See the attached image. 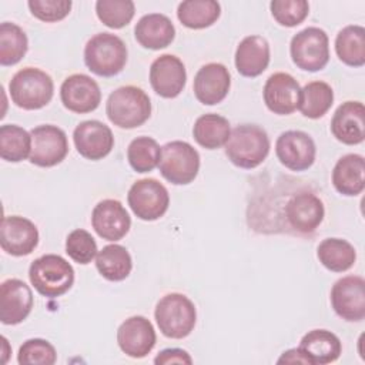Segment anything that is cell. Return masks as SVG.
<instances>
[{"label":"cell","mask_w":365,"mask_h":365,"mask_svg":"<svg viewBox=\"0 0 365 365\" xmlns=\"http://www.w3.org/2000/svg\"><path fill=\"white\" fill-rule=\"evenodd\" d=\"M269 153V138L267 131L255 124H241L231 131L225 144L228 160L245 170H251L264 163Z\"/></svg>","instance_id":"1"},{"label":"cell","mask_w":365,"mask_h":365,"mask_svg":"<svg viewBox=\"0 0 365 365\" xmlns=\"http://www.w3.org/2000/svg\"><path fill=\"white\" fill-rule=\"evenodd\" d=\"M106 113L114 125L120 128H135L150 118L151 101L143 88L123 86L108 96Z\"/></svg>","instance_id":"2"},{"label":"cell","mask_w":365,"mask_h":365,"mask_svg":"<svg viewBox=\"0 0 365 365\" xmlns=\"http://www.w3.org/2000/svg\"><path fill=\"white\" fill-rule=\"evenodd\" d=\"M29 278L40 295L56 298L71 288L74 282V269L63 257L46 254L31 262Z\"/></svg>","instance_id":"3"},{"label":"cell","mask_w":365,"mask_h":365,"mask_svg":"<svg viewBox=\"0 0 365 365\" xmlns=\"http://www.w3.org/2000/svg\"><path fill=\"white\" fill-rule=\"evenodd\" d=\"M9 93L17 107L40 110L53 98L54 84L46 71L36 67H24L11 77Z\"/></svg>","instance_id":"4"},{"label":"cell","mask_w":365,"mask_h":365,"mask_svg":"<svg viewBox=\"0 0 365 365\" xmlns=\"http://www.w3.org/2000/svg\"><path fill=\"white\" fill-rule=\"evenodd\" d=\"M84 63L91 73L113 77L125 67L127 46L115 34L98 33L84 47Z\"/></svg>","instance_id":"5"},{"label":"cell","mask_w":365,"mask_h":365,"mask_svg":"<svg viewBox=\"0 0 365 365\" xmlns=\"http://www.w3.org/2000/svg\"><path fill=\"white\" fill-rule=\"evenodd\" d=\"M154 317L164 336L181 339L188 336L194 329L197 311L190 298L178 292H171L157 302Z\"/></svg>","instance_id":"6"},{"label":"cell","mask_w":365,"mask_h":365,"mask_svg":"<svg viewBox=\"0 0 365 365\" xmlns=\"http://www.w3.org/2000/svg\"><path fill=\"white\" fill-rule=\"evenodd\" d=\"M294 64L305 71H319L329 60L328 34L319 27H307L298 31L289 44Z\"/></svg>","instance_id":"7"},{"label":"cell","mask_w":365,"mask_h":365,"mask_svg":"<svg viewBox=\"0 0 365 365\" xmlns=\"http://www.w3.org/2000/svg\"><path fill=\"white\" fill-rule=\"evenodd\" d=\"M161 175L175 185H185L194 181L200 170L198 151L185 141H170L161 147Z\"/></svg>","instance_id":"8"},{"label":"cell","mask_w":365,"mask_h":365,"mask_svg":"<svg viewBox=\"0 0 365 365\" xmlns=\"http://www.w3.org/2000/svg\"><path fill=\"white\" fill-rule=\"evenodd\" d=\"M127 201L140 220L154 221L168 210L170 195L167 188L155 178H143L131 185Z\"/></svg>","instance_id":"9"},{"label":"cell","mask_w":365,"mask_h":365,"mask_svg":"<svg viewBox=\"0 0 365 365\" xmlns=\"http://www.w3.org/2000/svg\"><path fill=\"white\" fill-rule=\"evenodd\" d=\"M30 163L38 167H54L60 164L68 153L66 133L57 125H37L31 131Z\"/></svg>","instance_id":"10"},{"label":"cell","mask_w":365,"mask_h":365,"mask_svg":"<svg viewBox=\"0 0 365 365\" xmlns=\"http://www.w3.org/2000/svg\"><path fill=\"white\" fill-rule=\"evenodd\" d=\"M331 305L338 317L349 322L365 318V281L358 275L338 279L331 289Z\"/></svg>","instance_id":"11"},{"label":"cell","mask_w":365,"mask_h":365,"mask_svg":"<svg viewBox=\"0 0 365 365\" xmlns=\"http://www.w3.org/2000/svg\"><path fill=\"white\" fill-rule=\"evenodd\" d=\"M275 154L285 168L305 171L314 164L317 148L309 134L299 130H288L277 138Z\"/></svg>","instance_id":"12"},{"label":"cell","mask_w":365,"mask_h":365,"mask_svg":"<svg viewBox=\"0 0 365 365\" xmlns=\"http://www.w3.org/2000/svg\"><path fill=\"white\" fill-rule=\"evenodd\" d=\"M63 106L73 113L86 114L94 111L101 101L98 84L87 74H71L60 87Z\"/></svg>","instance_id":"13"},{"label":"cell","mask_w":365,"mask_h":365,"mask_svg":"<svg viewBox=\"0 0 365 365\" xmlns=\"http://www.w3.org/2000/svg\"><path fill=\"white\" fill-rule=\"evenodd\" d=\"M73 141L78 154L91 161L104 158L114 147V135L110 127L98 120L80 123L74 128Z\"/></svg>","instance_id":"14"},{"label":"cell","mask_w":365,"mask_h":365,"mask_svg":"<svg viewBox=\"0 0 365 365\" xmlns=\"http://www.w3.org/2000/svg\"><path fill=\"white\" fill-rule=\"evenodd\" d=\"M38 244L37 227L20 215L3 217L0 225L1 250L14 257L29 255Z\"/></svg>","instance_id":"15"},{"label":"cell","mask_w":365,"mask_h":365,"mask_svg":"<svg viewBox=\"0 0 365 365\" xmlns=\"http://www.w3.org/2000/svg\"><path fill=\"white\" fill-rule=\"evenodd\" d=\"M187 73L182 61L173 54L157 57L150 67V84L164 98H174L185 87Z\"/></svg>","instance_id":"16"},{"label":"cell","mask_w":365,"mask_h":365,"mask_svg":"<svg viewBox=\"0 0 365 365\" xmlns=\"http://www.w3.org/2000/svg\"><path fill=\"white\" fill-rule=\"evenodd\" d=\"M155 339L153 324L141 315L127 318L117 329L118 346L131 358L147 356L153 351Z\"/></svg>","instance_id":"17"},{"label":"cell","mask_w":365,"mask_h":365,"mask_svg":"<svg viewBox=\"0 0 365 365\" xmlns=\"http://www.w3.org/2000/svg\"><path fill=\"white\" fill-rule=\"evenodd\" d=\"M262 96L269 111L278 115H288L298 108L301 87L291 74L274 73L265 81Z\"/></svg>","instance_id":"18"},{"label":"cell","mask_w":365,"mask_h":365,"mask_svg":"<svg viewBox=\"0 0 365 365\" xmlns=\"http://www.w3.org/2000/svg\"><path fill=\"white\" fill-rule=\"evenodd\" d=\"M324 215L322 201L308 191L294 194L285 205V218L289 227L299 234L314 232L322 222Z\"/></svg>","instance_id":"19"},{"label":"cell","mask_w":365,"mask_h":365,"mask_svg":"<svg viewBox=\"0 0 365 365\" xmlns=\"http://www.w3.org/2000/svg\"><path fill=\"white\" fill-rule=\"evenodd\" d=\"M33 308V294L30 287L17 278L1 282L0 287V321L4 325L23 322Z\"/></svg>","instance_id":"20"},{"label":"cell","mask_w":365,"mask_h":365,"mask_svg":"<svg viewBox=\"0 0 365 365\" xmlns=\"http://www.w3.org/2000/svg\"><path fill=\"white\" fill-rule=\"evenodd\" d=\"M91 225L103 240L118 241L130 231L131 218L120 201L107 198L94 207Z\"/></svg>","instance_id":"21"},{"label":"cell","mask_w":365,"mask_h":365,"mask_svg":"<svg viewBox=\"0 0 365 365\" xmlns=\"http://www.w3.org/2000/svg\"><path fill=\"white\" fill-rule=\"evenodd\" d=\"M231 87V76L228 68L221 63H208L202 66L194 77V94L197 100L205 106L221 103Z\"/></svg>","instance_id":"22"},{"label":"cell","mask_w":365,"mask_h":365,"mask_svg":"<svg viewBox=\"0 0 365 365\" xmlns=\"http://www.w3.org/2000/svg\"><path fill=\"white\" fill-rule=\"evenodd\" d=\"M332 135L346 145H355L365 138V107L361 101L342 103L331 120Z\"/></svg>","instance_id":"23"},{"label":"cell","mask_w":365,"mask_h":365,"mask_svg":"<svg viewBox=\"0 0 365 365\" xmlns=\"http://www.w3.org/2000/svg\"><path fill=\"white\" fill-rule=\"evenodd\" d=\"M269 64V44L262 36L244 37L235 51V68L244 77H258Z\"/></svg>","instance_id":"24"},{"label":"cell","mask_w":365,"mask_h":365,"mask_svg":"<svg viewBox=\"0 0 365 365\" xmlns=\"http://www.w3.org/2000/svg\"><path fill=\"white\" fill-rule=\"evenodd\" d=\"M134 36L141 47L160 50L168 47L173 43L175 37V29L167 16L160 13H150L138 20L134 29Z\"/></svg>","instance_id":"25"},{"label":"cell","mask_w":365,"mask_h":365,"mask_svg":"<svg viewBox=\"0 0 365 365\" xmlns=\"http://www.w3.org/2000/svg\"><path fill=\"white\" fill-rule=\"evenodd\" d=\"M332 184L335 190L346 197H355L365 187V160L359 154L341 157L332 170Z\"/></svg>","instance_id":"26"},{"label":"cell","mask_w":365,"mask_h":365,"mask_svg":"<svg viewBox=\"0 0 365 365\" xmlns=\"http://www.w3.org/2000/svg\"><path fill=\"white\" fill-rule=\"evenodd\" d=\"M299 348L308 356L311 365L331 364L336 361L342 352L339 338L328 329H312L307 332L299 342Z\"/></svg>","instance_id":"27"},{"label":"cell","mask_w":365,"mask_h":365,"mask_svg":"<svg viewBox=\"0 0 365 365\" xmlns=\"http://www.w3.org/2000/svg\"><path fill=\"white\" fill-rule=\"evenodd\" d=\"M194 140L207 150H215L227 144L231 135L230 121L215 113L198 117L192 127Z\"/></svg>","instance_id":"28"},{"label":"cell","mask_w":365,"mask_h":365,"mask_svg":"<svg viewBox=\"0 0 365 365\" xmlns=\"http://www.w3.org/2000/svg\"><path fill=\"white\" fill-rule=\"evenodd\" d=\"M96 267L101 277L117 282L125 279L133 268L131 255L125 247L120 244H110L103 247L96 255Z\"/></svg>","instance_id":"29"},{"label":"cell","mask_w":365,"mask_h":365,"mask_svg":"<svg viewBox=\"0 0 365 365\" xmlns=\"http://www.w3.org/2000/svg\"><path fill=\"white\" fill-rule=\"evenodd\" d=\"M335 51L344 64L362 67L365 64V29L356 24L344 27L336 34Z\"/></svg>","instance_id":"30"},{"label":"cell","mask_w":365,"mask_h":365,"mask_svg":"<svg viewBox=\"0 0 365 365\" xmlns=\"http://www.w3.org/2000/svg\"><path fill=\"white\" fill-rule=\"evenodd\" d=\"M319 262L332 272L348 271L356 259V251L346 240L327 238L317 248Z\"/></svg>","instance_id":"31"},{"label":"cell","mask_w":365,"mask_h":365,"mask_svg":"<svg viewBox=\"0 0 365 365\" xmlns=\"http://www.w3.org/2000/svg\"><path fill=\"white\" fill-rule=\"evenodd\" d=\"M221 14V6L214 0H187L178 4L177 17L182 26L194 30L214 24Z\"/></svg>","instance_id":"32"},{"label":"cell","mask_w":365,"mask_h":365,"mask_svg":"<svg viewBox=\"0 0 365 365\" xmlns=\"http://www.w3.org/2000/svg\"><path fill=\"white\" fill-rule=\"evenodd\" d=\"M334 103V91L325 81H311L301 88L298 110L304 117L319 118L327 114Z\"/></svg>","instance_id":"33"},{"label":"cell","mask_w":365,"mask_h":365,"mask_svg":"<svg viewBox=\"0 0 365 365\" xmlns=\"http://www.w3.org/2000/svg\"><path fill=\"white\" fill-rule=\"evenodd\" d=\"M31 134L16 124L0 127V157L10 163H19L30 157Z\"/></svg>","instance_id":"34"},{"label":"cell","mask_w":365,"mask_h":365,"mask_svg":"<svg viewBox=\"0 0 365 365\" xmlns=\"http://www.w3.org/2000/svg\"><path fill=\"white\" fill-rule=\"evenodd\" d=\"M29 41L24 30L10 21L0 24V64L14 66L27 53Z\"/></svg>","instance_id":"35"},{"label":"cell","mask_w":365,"mask_h":365,"mask_svg":"<svg viewBox=\"0 0 365 365\" xmlns=\"http://www.w3.org/2000/svg\"><path fill=\"white\" fill-rule=\"evenodd\" d=\"M127 158L134 171L148 173L160 164L161 147L151 137H137L127 148Z\"/></svg>","instance_id":"36"},{"label":"cell","mask_w":365,"mask_h":365,"mask_svg":"<svg viewBox=\"0 0 365 365\" xmlns=\"http://www.w3.org/2000/svg\"><path fill=\"white\" fill-rule=\"evenodd\" d=\"M96 13L104 26L123 29L133 20L135 6L131 0H98L96 3Z\"/></svg>","instance_id":"37"},{"label":"cell","mask_w":365,"mask_h":365,"mask_svg":"<svg viewBox=\"0 0 365 365\" xmlns=\"http://www.w3.org/2000/svg\"><path fill=\"white\" fill-rule=\"evenodd\" d=\"M66 252L74 262L86 265L96 258L97 242L88 231L77 228L67 235Z\"/></svg>","instance_id":"38"},{"label":"cell","mask_w":365,"mask_h":365,"mask_svg":"<svg viewBox=\"0 0 365 365\" xmlns=\"http://www.w3.org/2000/svg\"><path fill=\"white\" fill-rule=\"evenodd\" d=\"M17 361L21 365H53L57 361V352L48 341L33 338L23 342Z\"/></svg>","instance_id":"39"},{"label":"cell","mask_w":365,"mask_h":365,"mask_svg":"<svg viewBox=\"0 0 365 365\" xmlns=\"http://www.w3.org/2000/svg\"><path fill=\"white\" fill-rule=\"evenodd\" d=\"M269 9L275 21L285 27L301 24L309 13V4L305 0H274Z\"/></svg>","instance_id":"40"},{"label":"cell","mask_w":365,"mask_h":365,"mask_svg":"<svg viewBox=\"0 0 365 365\" xmlns=\"http://www.w3.org/2000/svg\"><path fill=\"white\" fill-rule=\"evenodd\" d=\"M27 6L36 19L54 23L68 16L73 3L70 0H29Z\"/></svg>","instance_id":"41"},{"label":"cell","mask_w":365,"mask_h":365,"mask_svg":"<svg viewBox=\"0 0 365 365\" xmlns=\"http://www.w3.org/2000/svg\"><path fill=\"white\" fill-rule=\"evenodd\" d=\"M157 365H168V364H192V358L190 354L180 348H168L158 352L154 358Z\"/></svg>","instance_id":"42"},{"label":"cell","mask_w":365,"mask_h":365,"mask_svg":"<svg viewBox=\"0 0 365 365\" xmlns=\"http://www.w3.org/2000/svg\"><path fill=\"white\" fill-rule=\"evenodd\" d=\"M277 362L278 364H307V365H311V361L308 359V356L304 354V351L299 346L285 351L278 358Z\"/></svg>","instance_id":"43"}]
</instances>
